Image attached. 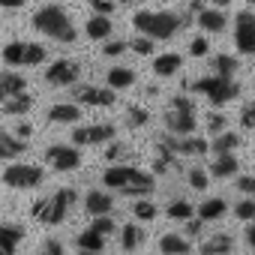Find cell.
Instances as JSON below:
<instances>
[{"instance_id": "cell-30", "label": "cell", "mask_w": 255, "mask_h": 255, "mask_svg": "<svg viewBox=\"0 0 255 255\" xmlns=\"http://www.w3.org/2000/svg\"><path fill=\"white\" fill-rule=\"evenodd\" d=\"M48 57V48L42 42H24V66H39L45 63Z\"/></svg>"}, {"instance_id": "cell-1", "label": "cell", "mask_w": 255, "mask_h": 255, "mask_svg": "<svg viewBox=\"0 0 255 255\" xmlns=\"http://www.w3.org/2000/svg\"><path fill=\"white\" fill-rule=\"evenodd\" d=\"M186 24H189V15H177L168 9H141V12L135 9L132 12V27L141 36H150L153 42L156 39H174Z\"/></svg>"}, {"instance_id": "cell-19", "label": "cell", "mask_w": 255, "mask_h": 255, "mask_svg": "<svg viewBox=\"0 0 255 255\" xmlns=\"http://www.w3.org/2000/svg\"><path fill=\"white\" fill-rule=\"evenodd\" d=\"M48 120L51 123H75V120H81V105L78 102H57L48 108Z\"/></svg>"}, {"instance_id": "cell-16", "label": "cell", "mask_w": 255, "mask_h": 255, "mask_svg": "<svg viewBox=\"0 0 255 255\" xmlns=\"http://www.w3.org/2000/svg\"><path fill=\"white\" fill-rule=\"evenodd\" d=\"M237 171H240V162L234 153H216V159L210 162V177L225 180V177H234Z\"/></svg>"}, {"instance_id": "cell-56", "label": "cell", "mask_w": 255, "mask_h": 255, "mask_svg": "<svg viewBox=\"0 0 255 255\" xmlns=\"http://www.w3.org/2000/svg\"><path fill=\"white\" fill-rule=\"evenodd\" d=\"M246 3H249V6H252V3H255V0H246Z\"/></svg>"}, {"instance_id": "cell-49", "label": "cell", "mask_w": 255, "mask_h": 255, "mask_svg": "<svg viewBox=\"0 0 255 255\" xmlns=\"http://www.w3.org/2000/svg\"><path fill=\"white\" fill-rule=\"evenodd\" d=\"M30 132H33V126H30V123H18V126H15V138H21V141H27Z\"/></svg>"}, {"instance_id": "cell-12", "label": "cell", "mask_w": 255, "mask_h": 255, "mask_svg": "<svg viewBox=\"0 0 255 255\" xmlns=\"http://www.w3.org/2000/svg\"><path fill=\"white\" fill-rule=\"evenodd\" d=\"M114 135H117L114 123H90V126H78L72 132V141L75 144H108Z\"/></svg>"}, {"instance_id": "cell-4", "label": "cell", "mask_w": 255, "mask_h": 255, "mask_svg": "<svg viewBox=\"0 0 255 255\" xmlns=\"http://www.w3.org/2000/svg\"><path fill=\"white\" fill-rule=\"evenodd\" d=\"M75 201H78V192H75L72 186H63V189H57L54 195L39 198V201L33 204V219H39V222H45V225H60V222L66 219V213L72 210Z\"/></svg>"}, {"instance_id": "cell-28", "label": "cell", "mask_w": 255, "mask_h": 255, "mask_svg": "<svg viewBox=\"0 0 255 255\" xmlns=\"http://www.w3.org/2000/svg\"><path fill=\"white\" fill-rule=\"evenodd\" d=\"M237 69H240V60L237 57H231V54H216L213 57V72L219 78H234Z\"/></svg>"}, {"instance_id": "cell-18", "label": "cell", "mask_w": 255, "mask_h": 255, "mask_svg": "<svg viewBox=\"0 0 255 255\" xmlns=\"http://www.w3.org/2000/svg\"><path fill=\"white\" fill-rule=\"evenodd\" d=\"M180 66H183V57H180L177 51H165V54H159V57L153 60V72H156L159 78H171V75H177Z\"/></svg>"}, {"instance_id": "cell-54", "label": "cell", "mask_w": 255, "mask_h": 255, "mask_svg": "<svg viewBox=\"0 0 255 255\" xmlns=\"http://www.w3.org/2000/svg\"><path fill=\"white\" fill-rule=\"evenodd\" d=\"M210 3H213L216 9H225V6H231V0H210Z\"/></svg>"}, {"instance_id": "cell-34", "label": "cell", "mask_w": 255, "mask_h": 255, "mask_svg": "<svg viewBox=\"0 0 255 255\" xmlns=\"http://www.w3.org/2000/svg\"><path fill=\"white\" fill-rule=\"evenodd\" d=\"M150 120V111L141 108V105H129V111H126V126L129 129H141V126H147Z\"/></svg>"}, {"instance_id": "cell-26", "label": "cell", "mask_w": 255, "mask_h": 255, "mask_svg": "<svg viewBox=\"0 0 255 255\" xmlns=\"http://www.w3.org/2000/svg\"><path fill=\"white\" fill-rule=\"evenodd\" d=\"M234 249V240L228 234H213L201 243V255H228Z\"/></svg>"}, {"instance_id": "cell-22", "label": "cell", "mask_w": 255, "mask_h": 255, "mask_svg": "<svg viewBox=\"0 0 255 255\" xmlns=\"http://www.w3.org/2000/svg\"><path fill=\"white\" fill-rule=\"evenodd\" d=\"M21 90H27V78L24 75H18V72H0V102L15 96V93H21Z\"/></svg>"}, {"instance_id": "cell-24", "label": "cell", "mask_w": 255, "mask_h": 255, "mask_svg": "<svg viewBox=\"0 0 255 255\" xmlns=\"http://www.w3.org/2000/svg\"><path fill=\"white\" fill-rule=\"evenodd\" d=\"M141 243H144V228H141V225L126 222V225L120 228V246H123L126 252H135Z\"/></svg>"}, {"instance_id": "cell-21", "label": "cell", "mask_w": 255, "mask_h": 255, "mask_svg": "<svg viewBox=\"0 0 255 255\" xmlns=\"http://www.w3.org/2000/svg\"><path fill=\"white\" fill-rule=\"evenodd\" d=\"M105 84L111 90H129L135 84V72L132 69H126V66H111L105 72Z\"/></svg>"}, {"instance_id": "cell-51", "label": "cell", "mask_w": 255, "mask_h": 255, "mask_svg": "<svg viewBox=\"0 0 255 255\" xmlns=\"http://www.w3.org/2000/svg\"><path fill=\"white\" fill-rule=\"evenodd\" d=\"M120 6H126V9H138V6H144L147 0H117Z\"/></svg>"}, {"instance_id": "cell-29", "label": "cell", "mask_w": 255, "mask_h": 255, "mask_svg": "<svg viewBox=\"0 0 255 255\" xmlns=\"http://www.w3.org/2000/svg\"><path fill=\"white\" fill-rule=\"evenodd\" d=\"M225 210H228V204H225L222 198H207V201L198 207V219H204V222H213V219L225 216Z\"/></svg>"}, {"instance_id": "cell-47", "label": "cell", "mask_w": 255, "mask_h": 255, "mask_svg": "<svg viewBox=\"0 0 255 255\" xmlns=\"http://www.w3.org/2000/svg\"><path fill=\"white\" fill-rule=\"evenodd\" d=\"M42 255H63V243H60V240H45Z\"/></svg>"}, {"instance_id": "cell-45", "label": "cell", "mask_w": 255, "mask_h": 255, "mask_svg": "<svg viewBox=\"0 0 255 255\" xmlns=\"http://www.w3.org/2000/svg\"><path fill=\"white\" fill-rule=\"evenodd\" d=\"M186 177H189V186H192V189H207V174H204L201 168H189Z\"/></svg>"}, {"instance_id": "cell-5", "label": "cell", "mask_w": 255, "mask_h": 255, "mask_svg": "<svg viewBox=\"0 0 255 255\" xmlns=\"http://www.w3.org/2000/svg\"><path fill=\"white\" fill-rule=\"evenodd\" d=\"M165 129L171 132V135H192L195 132V102L189 99V96H183V93H177V96H171V102H168V111H165Z\"/></svg>"}, {"instance_id": "cell-32", "label": "cell", "mask_w": 255, "mask_h": 255, "mask_svg": "<svg viewBox=\"0 0 255 255\" xmlns=\"http://www.w3.org/2000/svg\"><path fill=\"white\" fill-rule=\"evenodd\" d=\"M3 63L6 66H24V42H6L3 45Z\"/></svg>"}, {"instance_id": "cell-23", "label": "cell", "mask_w": 255, "mask_h": 255, "mask_svg": "<svg viewBox=\"0 0 255 255\" xmlns=\"http://www.w3.org/2000/svg\"><path fill=\"white\" fill-rule=\"evenodd\" d=\"M24 150H27V141L15 138V135L6 132V129H0V159H15V156H21Z\"/></svg>"}, {"instance_id": "cell-44", "label": "cell", "mask_w": 255, "mask_h": 255, "mask_svg": "<svg viewBox=\"0 0 255 255\" xmlns=\"http://www.w3.org/2000/svg\"><path fill=\"white\" fill-rule=\"evenodd\" d=\"M240 126H243V129H252V126H255V105L252 102H246L240 108Z\"/></svg>"}, {"instance_id": "cell-37", "label": "cell", "mask_w": 255, "mask_h": 255, "mask_svg": "<svg viewBox=\"0 0 255 255\" xmlns=\"http://www.w3.org/2000/svg\"><path fill=\"white\" fill-rule=\"evenodd\" d=\"M126 48H132V51L141 54V57H150V54H153V39H150V36H135L132 42H126Z\"/></svg>"}, {"instance_id": "cell-3", "label": "cell", "mask_w": 255, "mask_h": 255, "mask_svg": "<svg viewBox=\"0 0 255 255\" xmlns=\"http://www.w3.org/2000/svg\"><path fill=\"white\" fill-rule=\"evenodd\" d=\"M30 24H33V30H36V33H42V36H48V39H54V42H63V45H72V42L78 39L75 24H72L69 12H66L60 3L39 6V9L33 12Z\"/></svg>"}, {"instance_id": "cell-27", "label": "cell", "mask_w": 255, "mask_h": 255, "mask_svg": "<svg viewBox=\"0 0 255 255\" xmlns=\"http://www.w3.org/2000/svg\"><path fill=\"white\" fill-rule=\"evenodd\" d=\"M240 144H243V141H240V135H237V132H228V129H222V132H216L213 144H207V147H210L213 153H234Z\"/></svg>"}, {"instance_id": "cell-46", "label": "cell", "mask_w": 255, "mask_h": 255, "mask_svg": "<svg viewBox=\"0 0 255 255\" xmlns=\"http://www.w3.org/2000/svg\"><path fill=\"white\" fill-rule=\"evenodd\" d=\"M114 6H117V0H90V9L96 15H108V12H114Z\"/></svg>"}, {"instance_id": "cell-10", "label": "cell", "mask_w": 255, "mask_h": 255, "mask_svg": "<svg viewBox=\"0 0 255 255\" xmlns=\"http://www.w3.org/2000/svg\"><path fill=\"white\" fill-rule=\"evenodd\" d=\"M78 78H81V66L75 60H69V57H60L45 69V81L51 87H72Z\"/></svg>"}, {"instance_id": "cell-53", "label": "cell", "mask_w": 255, "mask_h": 255, "mask_svg": "<svg viewBox=\"0 0 255 255\" xmlns=\"http://www.w3.org/2000/svg\"><path fill=\"white\" fill-rule=\"evenodd\" d=\"M204 9V0H189V12L195 15V12H201Z\"/></svg>"}, {"instance_id": "cell-38", "label": "cell", "mask_w": 255, "mask_h": 255, "mask_svg": "<svg viewBox=\"0 0 255 255\" xmlns=\"http://www.w3.org/2000/svg\"><path fill=\"white\" fill-rule=\"evenodd\" d=\"M123 51H126V42H123V39H111V36L102 39V54H105V57H120Z\"/></svg>"}, {"instance_id": "cell-20", "label": "cell", "mask_w": 255, "mask_h": 255, "mask_svg": "<svg viewBox=\"0 0 255 255\" xmlns=\"http://www.w3.org/2000/svg\"><path fill=\"white\" fill-rule=\"evenodd\" d=\"M84 207H87L90 216H102V213H111V210H114V201H111L108 192H102V189H90L87 198H84Z\"/></svg>"}, {"instance_id": "cell-7", "label": "cell", "mask_w": 255, "mask_h": 255, "mask_svg": "<svg viewBox=\"0 0 255 255\" xmlns=\"http://www.w3.org/2000/svg\"><path fill=\"white\" fill-rule=\"evenodd\" d=\"M45 180V171L39 165H27V162H12L3 171V183L12 189H36Z\"/></svg>"}, {"instance_id": "cell-35", "label": "cell", "mask_w": 255, "mask_h": 255, "mask_svg": "<svg viewBox=\"0 0 255 255\" xmlns=\"http://www.w3.org/2000/svg\"><path fill=\"white\" fill-rule=\"evenodd\" d=\"M156 213H159V210H156V204H153V201H144V198H141V201H135V207H132V216H135V219H141V222L156 219Z\"/></svg>"}, {"instance_id": "cell-6", "label": "cell", "mask_w": 255, "mask_h": 255, "mask_svg": "<svg viewBox=\"0 0 255 255\" xmlns=\"http://www.w3.org/2000/svg\"><path fill=\"white\" fill-rule=\"evenodd\" d=\"M186 87L207 96L213 105H225V102H234L240 96V84L234 78H219V75H204V78H198V81H192Z\"/></svg>"}, {"instance_id": "cell-15", "label": "cell", "mask_w": 255, "mask_h": 255, "mask_svg": "<svg viewBox=\"0 0 255 255\" xmlns=\"http://www.w3.org/2000/svg\"><path fill=\"white\" fill-rule=\"evenodd\" d=\"M84 30H87V39L102 42V39H108L114 33V21H111V15H93V18H87Z\"/></svg>"}, {"instance_id": "cell-48", "label": "cell", "mask_w": 255, "mask_h": 255, "mask_svg": "<svg viewBox=\"0 0 255 255\" xmlns=\"http://www.w3.org/2000/svg\"><path fill=\"white\" fill-rule=\"evenodd\" d=\"M237 189L240 192H255V177H249V174L237 177Z\"/></svg>"}, {"instance_id": "cell-36", "label": "cell", "mask_w": 255, "mask_h": 255, "mask_svg": "<svg viewBox=\"0 0 255 255\" xmlns=\"http://www.w3.org/2000/svg\"><path fill=\"white\" fill-rule=\"evenodd\" d=\"M126 156H129V147L111 138V141H108V147H105V159H108V162H123Z\"/></svg>"}, {"instance_id": "cell-40", "label": "cell", "mask_w": 255, "mask_h": 255, "mask_svg": "<svg viewBox=\"0 0 255 255\" xmlns=\"http://www.w3.org/2000/svg\"><path fill=\"white\" fill-rule=\"evenodd\" d=\"M90 228H93L96 234H102V237H105V234H111L117 225H114V219H111L108 213H102V216H96V219H93V225H90Z\"/></svg>"}, {"instance_id": "cell-39", "label": "cell", "mask_w": 255, "mask_h": 255, "mask_svg": "<svg viewBox=\"0 0 255 255\" xmlns=\"http://www.w3.org/2000/svg\"><path fill=\"white\" fill-rule=\"evenodd\" d=\"M234 216L243 219V222H249V219L255 216V201H252V198H243L240 204H234Z\"/></svg>"}, {"instance_id": "cell-25", "label": "cell", "mask_w": 255, "mask_h": 255, "mask_svg": "<svg viewBox=\"0 0 255 255\" xmlns=\"http://www.w3.org/2000/svg\"><path fill=\"white\" fill-rule=\"evenodd\" d=\"M159 249L165 255H189L192 252V246H189V240L183 234H162L159 237Z\"/></svg>"}, {"instance_id": "cell-2", "label": "cell", "mask_w": 255, "mask_h": 255, "mask_svg": "<svg viewBox=\"0 0 255 255\" xmlns=\"http://www.w3.org/2000/svg\"><path fill=\"white\" fill-rule=\"evenodd\" d=\"M102 186L120 195H150L156 189L153 174L138 171L132 165H123V162H111V168L102 171Z\"/></svg>"}, {"instance_id": "cell-13", "label": "cell", "mask_w": 255, "mask_h": 255, "mask_svg": "<svg viewBox=\"0 0 255 255\" xmlns=\"http://www.w3.org/2000/svg\"><path fill=\"white\" fill-rule=\"evenodd\" d=\"M195 24L204 30V33H222L225 27H228V18H225V12H219L216 6H204L201 12H195Z\"/></svg>"}, {"instance_id": "cell-42", "label": "cell", "mask_w": 255, "mask_h": 255, "mask_svg": "<svg viewBox=\"0 0 255 255\" xmlns=\"http://www.w3.org/2000/svg\"><path fill=\"white\" fill-rule=\"evenodd\" d=\"M183 231H186V237H198V234L204 231V219H198V216L192 213L189 219H183Z\"/></svg>"}, {"instance_id": "cell-9", "label": "cell", "mask_w": 255, "mask_h": 255, "mask_svg": "<svg viewBox=\"0 0 255 255\" xmlns=\"http://www.w3.org/2000/svg\"><path fill=\"white\" fill-rule=\"evenodd\" d=\"M234 42L240 54H255V12L243 9L234 18Z\"/></svg>"}, {"instance_id": "cell-11", "label": "cell", "mask_w": 255, "mask_h": 255, "mask_svg": "<svg viewBox=\"0 0 255 255\" xmlns=\"http://www.w3.org/2000/svg\"><path fill=\"white\" fill-rule=\"evenodd\" d=\"M45 162L54 171H75L81 165V150L72 147V144H51L45 150Z\"/></svg>"}, {"instance_id": "cell-50", "label": "cell", "mask_w": 255, "mask_h": 255, "mask_svg": "<svg viewBox=\"0 0 255 255\" xmlns=\"http://www.w3.org/2000/svg\"><path fill=\"white\" fill-rule=\"evenodd\" d=\"M27 0H0V9H21Z\"/></svg>"}, {"instance_id": "cell-8", "label": "cell", "mask_w": 255, "mask_h": 255, "mask_svg": "<svg viewBox=\"0 0 255 255\" xmlns=\"http://www.w3.org/2000/svg\"><path fill=\"white\" fill-rule=\"evenodd\" d=\"M72 96L78 105H87V108H111L117 102L114 90L111 87H99V84H72Z\"/></svg>"}, {"instance_id": "cell-55", "label": "cell", "mask_w": 255, "mask_h": 255, "mask_svg": "<svg viewBox=\"0 0 255 255\" xmlns=\"http://www.w3.org/2000/svg\"><path fill=\"white\" fill-rule=\"evenodd\" d=\"M81 255H99V252H84V249H81Z\"/></svg>"}, {"instance_id": "cell-52", "label": "cell", "mask_w": 255, "mask_h": 255, "mask_svg": "<svg viewBox=\"0 0 255 255\" xmlns=\"http://www.w3.org/2000/svg\"><path fill=\"white\" fill-rule=\"evenodd\" d=\"M246 246H255V225H252V219L246 222Z\"/></svg>"}, {"instance_id": "cell-14", "label": "cell", "mask_w": 255, "mask_h": 255, "mask_svg": "<svg viewBox=\"0 0 255 255\" xmlns=\"http://www.w3.org/2000/svg\"><path fill=\"white\" fill-rule=\"evenodd\" d=\"M21 240H24V228L21 225L0 222V255H15Z\"/></svg>"}, {"instance_id": "cell-41", "label": "cell", "mask_w": 255, "mask_h": 255, "mask_svg": "<svg viewBox=\"0 0 255 255\" xmlns=\"http://www.w3.org/2000/svg\"><path fill=\"white\" fill-rule=\"evenodd\" d=\"M225 126H228V117L225 114H219V111H213V114H207V132H222L225 129Z\"/></svg>"}, {"instance_id": "cell-43", "label": "cell", "mask_w": 255, "mask_h": 255, "mask_svg": "<svg viewBox=\"0 0 255 255\" xmlns=\"http://www.w3.org/2000/svg\"><path fill=\"white\" fill-rule=\"evenodd\" d=\"M210 51V42H207V36H195L192 42H189V54L192 57H204Z\"/></svg>"}, {"instance_id": "cell-17", "label": "cell", "mask_w": 255, "mask_h": 255, "mask_svg": "<svg viewBox=\"0 0 255 255\" xmlns=\"http://www.w3.org/2000/svg\"><path fill=\"white\" fill-rule=\"evenodd\" d=\"M30 108H33V96H30L27 90H21V93H15V96H9V99L0 102V111L9 114V117H21V114H27Z\"/></svg>"}, {"instance_id": "cell-31", "label": "cell", "mask_w": 255, "mask_h": 255, "mask_svg": "<svg viewBox=\"0 0 255 255\" xmlns=\"http://www.w3.org/2000/svg\"><path fill=\"white\" fill-rule=\"evenodd\" d=\"M192 213H195V207H192L186 198H177V201H171V204L165 207V216L174 219V222H183V219H189Z\"/></svg>"}, {"instance_id": "cell-33", "label": "cell", "mask_w": 255, "mask_h": 255, "mask_svg": "<svg viewBox=\"0 0 255 255\" xmlns=\"http://www.w3.org/2000/svg\"><path fill=\"white\" fill-rule=\"evenodd\" d=\"M102 246H105V240L93 228H87V231L78 234V249H84V252H102Z\"/></svg>"}]
</instances>
